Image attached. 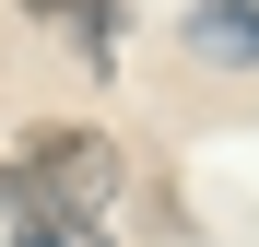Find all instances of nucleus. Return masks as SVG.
<instances>
[{
	"mask_svg": "<svg viewBox=\"0 0 259 247\" xmlns=\"http://www.w3.org/2000/svg\"><path fill=\"white\" fill-rule=\"evenodd\" d=\"M24 24H71V35H95V47H106L130 12H118V0H24Z\"/></svg>",
	"mask_w": 259,
	"mask_h": 247,
	"instance_id": "3",
	"label": "nucleus"
},
{
	"mask_svg": "<svg viewBox=\"0 0 259 247\" xmlns=\"http://www.w3.org/2000/svg\"><path fill=\"white\" fill-rule=\"evenodd\" d=\"M189 47L200 59H259V0H189Z\"/></svg>",
	"mask_w": 259,
	"mask_h": 247,
	"instance_id": "2",
	"label": "nucleus"
},
{
	"mask_svg": "<svg viewBox=\"0 0 259 247\" xmlns=\"http://www.w3.org/2000/svg\"><path fill=\"white\" fill-rule=\"evenodd\" d=\"M12 165H24V177L59 200L71 224H106V212H118V188H130V153H118L106 130H35Z\"/></svg>",
	"mask_w": 259,
	"mask_h": 247,
	"instance_id": "1",
	"label": "nucleus"
}]
</instances>
